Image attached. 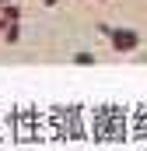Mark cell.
Segmentation results:
<instances>
[{
    "mask_svg": "<svg viewBox=\"0 0 147 151\" xmlns=\"http://www.w3.org/2000/svg\"><path fill=\"white\" fill-rule=\"evenodd\" d=\"M102 35H109V46L116 53H137L140 49V32L133 28H112V25H98Z\"/></svg>",
    "mask_w": 147,
    "mask_h": 151,
    "instance_id": "6da1fadb",
    "label": "cell"
},
{
    "mask_svg": "<svg viewBox=\"0 0 147 151\" xmlns=\"http://www.w3.org/2000/svg\"><path fill=\"white\" fill-rule=\"evenodd\" d=\"M21 32H25L21 21H7V28H4V42H7V46H18V42H21Z\"/></svg>",
    "mask_w": 147,
    "mask_h": 151,
    "instance_id": "7a4b0ae2",
    "label": "cell"
},
{
    "mask_svg": "<svg viewBox=\"0 0 147 151\" xmlns=\"http://www.w3.org/2000/svg\"><path fill=\"white\" fill-rule=\"evenodd\" d=\"M0 14H4L7 21H21V7H18V4H4V7H0Z\"/></svg>",
    "mask_w": 147,
    "mask_h": 151,
    "instance_id": "3957f363",
    "label": "cell"
},
{
    "mask_svg": "<svg viewBox=\"0 0 147 151\" xmlns=\"http://www.w3.org/2000/svg\"><path fill=\"white\" fill-rule=\"evenodd\" d=\"M74 63L77 67H91V63H98V56L95 53H74Z\"/></svg>",
    "mask_w": 147,
    "mask_h": 151,
    "instance_id": "277c9868",
    "label": "cell"
},
{
    "mask_svg": "<svg viewBox=\"0 0 147 151\" xmlns=\"http://www.w3.org/2000/svg\"><path fill=\"white\" fill-rule=\"evenodd\" d=\"M4 28H7V18H4V14H0V35H4Z\"/></svg>",
    "mask_w": 147,
    "mask_h": 151,
    "instance_id": "5b68a950",
    "label": "cell"
},
{
    "mask_svg": "<svg viewBox=\"0 0 147 151\" xmlns=\"http://www.w3.org/2000/svg\"><path fill=\"white\" fill-rule=\"evenodd\" d=\"M42 4H46V7H56V4H60V0H42Z\"/></svg>",
    "mask_w": 147,
    "mask_h": 151,
    "instance_id": "8992f818",
    "label": "cell"
},
{
    "mask_svg": "<svg viewBox=\"0 0 147 151\" xmlns=\"http://www.w3.org/2000/svg\"><path fill=\"white\" fill-rule=\"evenodd\" d=\"M4 4H11V0H0V7H4Z\"/></svg>",
    "mask_w": 147,
    "mask_h": 151,
    "instance_id": "52a82bcc",
    "label": "cell"
}]
</instances>
